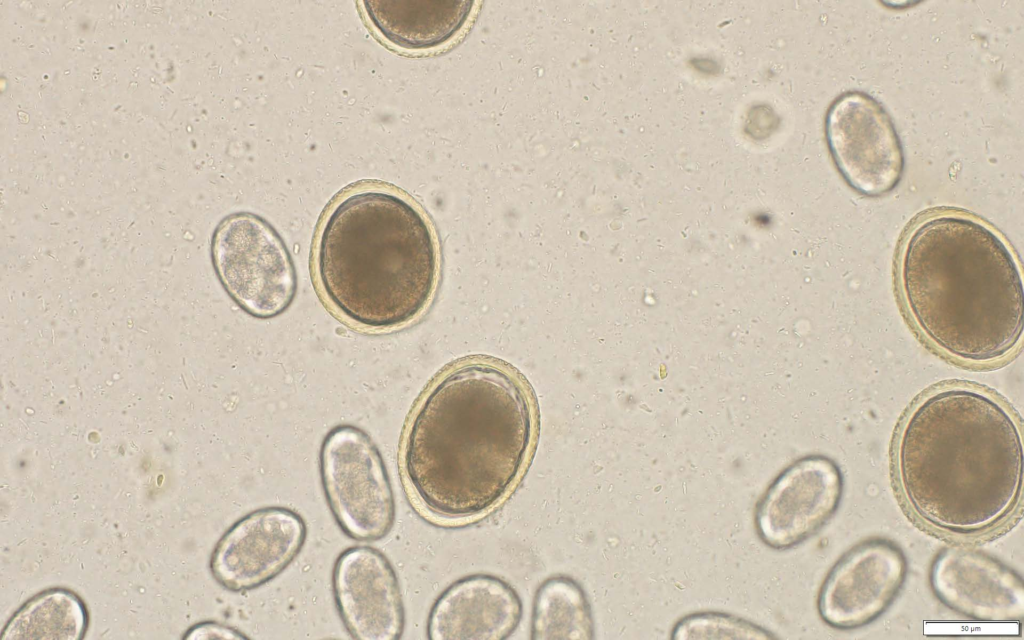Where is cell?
Here are the masks:
<instances>
[{
	"label": "cell",
	"instance_id": "cell-9",
	"mask_svg": "<svg viewBox=\"0 0 1024 640\" xmlns=\"http://www.w3.org/2000/svg\"><path fill=\"white\" fill-rule=\"evenodd\" d=\"M305 520L283 506L258 508L219 539L210 559L216 582L231 592L256 589L284 572L307 539Z\"/></svg>",
	"mask_w": 1024,
	"mask_h": 640
},
{
	"label": "cell",
	"instance_id": "cell-11",
	"mask_svg": "<svg viewBox=\"0 0 1024 640\" xmlns=\"http://www.w3.org/2000/svg\"><path fill=\"white\" fill-rule=\"evenodd\" d=\"M332 593L347 633L359 640H399L405 607L396 571L389 559L368 545L352 546L337 557Z\"/></svg>",
	"mask_w": 1024,
	"mask_h": 640
},
{
	"label": "cell",
	"instance_id": "cell-6",
	"mask_svg": "<svg viewBox=\"0 0 1024 640\" xmlns=\"http://www.w3.org/2000/svg\"><path fill=\"white\" fill-rule=\"evenodd\" d=\"M211 256L224 289L250 316L273 318L292 304L298 290L293 259L262 217L248 212L226 217L214 231Z\"/></svg>",
	"mask_w": 1024,
	"mask_h": 640
},
{
	"label": "cell",
	"instance_id": "cell-4",
	"mask_svg": "<svg viewBox=\"0 0 1024 640\" xmlns=\"http://www.w3.org/2000/svg\"><path fill=\"white\" fill-rule=\"evenodd\" d=\"M319 288L330 307L357 327L405 326L429 305L440 248L425 215L382 186H364L330 208L315 248Z\"/></svg>",
	"mask_w": 1024,
	"mask_h": 640
},
{
	"label": "cell",
	"instance_id": "cell-10",
	"mask_svg": "<svg viewBox=\"0 0 1024 640\" xmlns=\"http://www.w3.org/2000/svg\"><path fill=\"white\" fill-rule=\"evenodd\" d=\"M844 482L838 464L823 455L787 467L757 504L755 526L772 549L786 550L821 530L838 510Z\"/></svg>",
	"mask_w": 1024,
	"mask_h": 640
},
{
	"label": "cell",
	"instance_id": "cell-1",
	"mask_svg": "<svg viewBox=\"0 0 1024 640\" xmlns=\"http://www.w3.org/2000/svg\"><path fill=\"white\" fill-rule=\"evenodd\" d=\"M534 433V407L522 380L493 360H465L436 380L410 421L402 456L406 480L436 517L482 515L516 484Z\"/></svg>",
	"mask_w": 1024,
	"mask_h": 640
},
{
	"label": "cell",
	"instance_id": "cell-12",
	"mask_svg": "<svg viewBox=\"0 0 1024 640\" xmlns=\"http://www.w3.org/2000/svg\"><path fill=\"white\" fill-rule=\"evenodd\" d=\"M935 596L949 609L982 622H1014L1024 615L1020 574L994 556L971 547L948 546L929 572Z\"/></svg>",
	"mask_w": 1024,
	"mask_h": 640
},
{
	"label": "cell",
	"instance_id": "cell-8",
	"mask_svg": "<svg viewBox=\"0 0 1024 640\" xmlns=\"http://www.w3.org/2000/svg\"><path fill=\"white\" fill-rule=\"evenodd\" d=\"M908 562L894 542L875 538L861 542L832 566L818 595L822 621L852 630L878 619L904 586Z\"/></svg>",
	"mask_w": 1024,
	"mask_h": 640
},
{
	"label": "cell",
	"instance_id": "cell-3",
	"mask_svg": "<svg viewBox=\"0 0 1024 640\" xmlns=\"http://www.w3.org/2000/svg\"><path fill=\"white\" fill-rule=\"evenodd\" d=\"M900 284L917 328L956 359L996 361L1021 339L1018 263L999 234L978 219L944 212L919 222L903 247Z\"/></svg>",
	"mask_w": 1024,
	"mask_h": 640
},
{
	"label": "cell",
	"instance_id": "cell-16",
	"mask_svg": "<svg viewBox=\"0 0 1024 640\" xmlns=\"http://www.w3.org/2000/svg\"><path fill=\"white\" fill-rule=\"evenodd\" d=\"M88 614L81 599L65 589L42 592L24 604L5 626L1 640H77L84 637Z\"/></svg>",
	"mask_w": 1024,
	"mask_h": 640
},
{
	"label": "cell",
	"instance_id": "cell-5",
	"mask_svg": "<svg viewBox=\"0 0 1024 640\" xmlns=\"http://www.w3.org/2000/svg\"><path fill=\"white\" fill-rule=\"evenodd\" d=\"M319 473L327 505L347 537L374 542L390 533L396 518L393 486L378 446L364 429L331 428L321 442Z\"/></svg>",
	"mask_w": 1024,
	"mask_h": 640
},
{
	"label": "cell",
	"instance_id": "cell-7",
	"mask_svg": "<svg viewBox=\"0 0 1024 640\" xmlns=\"http://www.w3.org/2000/svg\"><path fill=\"white\" fill-rule=\"evenodd\" d=\"M826 142L839 173L856 192L879 197L904 173V151L892 118L861 91L839 95L825 117Z\"/></svg>",
	"mask_w": 1024,
	"mask_h": 640
},
{
	"label": "cell",
	"instance_id": "cell-13",
	"mask_svg": "<svg viewBox=\"0 0 1024 640\" xmlns=\"http://www.w3.org/2000/svg\"><path fill=\"white\" fill-rule=\"evenodd\" d=\"M522 617L521 597L509 582L475 573L452 582L435 599L426 634L429 640H505Z\"/></svg>",
	"mask_w": 1024,
	"mask_h": 640
},
{
	"label": "cell",
	"instance_id": "cell-14",
	"mask_svg": "<svg viewBox=\"0 0 1024 640\" xmlns=\"http://www.w3.org/2000/svg\"><path fill=\"white\" fill-rule=\"evenodd\" d=\"M366 18L389 44L426 50L452 39L472 12V1L377 0L363 2Z\"/></svg>",
	"mask_w": 1024,
	"mask_h": 640
},
{
	"label": "cell",
	"instance_id": "cell-18",
	"mask_svg": "<svg viewBox=\"0 0 1024 640\" xmlns=\"http://www.w3.org/2000/svg\"><path fill=\"white\" fill-rule=\"evenodd\" d=\"M186 639H247L244 633L236 628L216 622H204L192 627Z\"/></svg>",
	"mask_w": 1024,
	"mask_h": 640
},
{
	"label": "cell",
	"instance_id": "cell-17",
	"mask_svg": "<svg viewBox=\"0 0 1024 640\" xmlns=\"http://www.w3.org/2000/svg\"><path fill=\"white\" fill-rule=\"evenodd\" d=\"M672 639H771L768 630L742 618L718 612H701L682 618Z\"/></svg>",
	"mask_w": 1024,
	"mask_h": 640
},
{
	"label": "cell",
	"instance_id": "cell-15",
	"mask_svg": "<svg viewBox=\"0 0 1024 640\" xmlns=\"http://www.w3.org/2000/svg\"><path fill=\"white\" fill-rule=\"evenodd\" d=\"M532 640H591L595 638L592 606L573 577L556 574L536 589L531 613Z\"/></svg>",
	"mask_w": 1024,
	"mask_h": 640
},
{
	"label": "cell",
	"instance_id": "cell-2",
	"mask_svg": "<svg viewBox=\"0 0 1024 640\" xmlns=\"http://www.w3.org/2000/svg\"><path fill=\"white\" fill-rule=\"evenodd\" d=\"M896 469L903 497L923 523L951 534L984 533L1003 523L1020 499L1021 432L994 397L945 388L909 414Z\"/></svg>",
	"mask_w": 1024,
	"mask_h": 640
}]
</instances>
